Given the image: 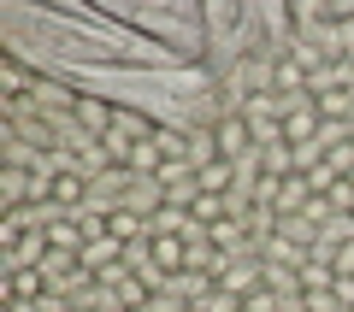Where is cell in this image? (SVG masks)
I'll list each match as a JSON object with an SVG mask.
<instances>
[{"label":"cell","instance_id":"6","mask_svg":"<svg viewBox=\"0 0 354 312\" xmlns=\"http://www.w3.org/2000/svg\"><path fill=\"white\" fill-rule=\"evenodd\" d=\"M148 230L153 236H183V230H189V213H183V206H160V213L148 218Z\"/></svg>","mask_w":354,"mask_h":312},{"label":"cell","instance_id":"2","mask_svg":"<svg viewBox=\"0 0 354 312\" xmlns=\"http://www.w3.org/2000/svg\"><path fill=\"white\" fill-rule=\"evenodd\" d=\"M71 118L88 130V136H106V130H113V118H118V106H113V100H101V95H83V100L71 106Z\"/></svg>","mask_w":354,"mask_h":312},{"label":"cell","instance_id":"4","mask_svg":"<svg viewBox=\"0 0 354 312\" xmlns=\"http://www.w3.org/2000/svg\"><path fill=\"white\" fill-rule=\"evenodd\" d=\"M319 124H325V118H319V106H295V113L283 118V142H295V148H301V142L319 136Z\"/></svg>","mask_w":354,"mask_h":312},{"label":"cell","instance_id":"3","mask_svg":"<svg viewBox=\"0 0 354 312\" xmlns=\"http://www.w3.org/2000/svg\"><path fill=\"white\" fill-rule=\"evenodd\" d=\"M124 206H130L136 218H153V213L165 206V183H160V177H136V188L124 195Z\"/></svg>","mask_w":354,"mask_h":312},{"label":"cell","instance_id":"8","mask_svg":"<svg viewBox=\"0 0 354 312\" xmlns=\"http://www.w3.org/2000/svg\"><path fill=\"white\" fill-rule=\"evenodd\" d=\"M337 277H354V242H342V248H337Z\"/></svg>","mask_w":354,"mask_h":312},{"label":"cell","instance_id":"1","mask_svg":"<svg viewBox=\"0 0 354 312\" xmlns=\"http://www.w3.org/2000/svg\"><path fill=\"white\" fill-rule=\"evenodd\" d=\"M213 136H218V159H230V165H242L248 153H260V148H254V124L242 113L213 118Z\"/></svg>","mask_w":354,"mask_h":312},{"label":"cell","instance_id":"5","mask_svg":"<svg viewBox=\"0 0 354 312\" xmlns=\"http://www.w3.org/2000/svg\"><path fill=\"white\" fill-rule=\"evenodd\" d=\"M183 260H189V242H183V236H153V265L183 271Z\"/></svg>","mask_w":354,"mask_h":312},{"label":"cell","instance_id":"7","mask_svg":"<svg viewBox=\"0 0 354 312\" xmlns=\"http://www.w3.org/2000/svg\"><path fill=\"white\" fill-rule=\"evenodd\" d=\"M278 306H283V300L272 295V289H266V283H260V289H248V295H242V312H278Z\"/></svg>","mask_w":354,"mask_h":312}]
</instances>
